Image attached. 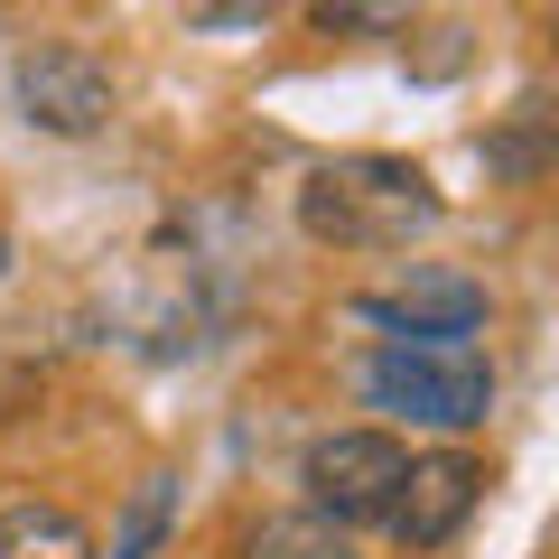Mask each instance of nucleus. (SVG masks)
Masks as SVG:
<instances>
[{
    "instance_id": "f257e3e1",
    "label": "nucleus",
    "mask_w": 559,
    "mask_h": 559,
    "mask_svg": "<svg viewBox=\"0 0 559 559\" xmlns=\"http://www.w3.org/2000/svg\"><path fill=\"white\" fill-rule=\"evenodd\" d=\"M299 224L308 242H336V252H411L439 224V187L411 159H373V150L318 159L299 178Z\"/></svg>"
},
{
    "instance_id": "f03ea898",
    "label": "nucleus",
    "mask_w": 559,
    "mask_h": 559,
    "mask_svg": "<svg viewBox=\"0 0 559 559\" xmlns=\"http://www.w3.org/2000/svg\"><path fill=\"white\" fill-rule=\"evenodd\" d=\"M364 392L382 411L419 419V429H476L495 411V364L466 336H392L373 364H364Z\"/></svg>"
},
{
    "instance_id": "7ed1b4c3",
    "label": "nucleus",
    "mask_w": 559,
    "mask_h": 559,
    "mask_svg": "<svg viewBox=\"0 0 559 559\" xmlns=\"http://www.w3.org/2000/svg\"><path fill=\"white\" fill-rule=\"evenodd\" d=\"M10 94H20V121L47 140H94L112 121V75H103L94 47L75 38H38L20 66H10Z\"/></svg>"
},
{
    "instance_id": "20e7f679",
    "label": "nucleus",
    "mask_w": 559,
    "mask_h": 559,
    "mask_svg": "<svg viewBox=\"0 0 559 559\" xmlns=\"http://www.w3.org/2000/svg\"><path fill=\"white\" fill-rule=\"evenodd\" d=\"M401 439H382V429H326L318 448H308V513L336 522V532H355V522H382L401 495Z\"/></svg>"
},
{
    "instance_id": "39448f33",
    "label": "nucleus",
    "mask_w": 559,
    "mask_h": 559,
    "mask_svg": "<svg viewBox=\"0 0 559 559\" xmlns=\"http://www.w3.org/2000/svg\"><path fill=\"white\" fill-rule=\"evenodd\" d=\"M476 495H485V466L457 457V448H439V457H411V466H401V495H392V513H382V522H392L401 550H439V540L476 513Z\"/></svg>"
},
{
    "instance_id": "423d86ee",
    "label": "nucleus",
    "mask_w": 559,
    "mask_h": 559,
    "mask_svg": "<svg viewBox=\"0 0 559 559\" xmlns=\"http://www.w3.org/2000/svg\"><path fill=\"white\" fill-rule=\"evenodd\" d=\"M364 318L392 326V336H476L485 326V289L466 271H411V280H392V289H373Z\"/></svg>"
},
{
    "instance_id": "0eeeda50",
    "label": "nucleus",
    "mask_w": 559,
    "mask_h": 559,
    "mask_svg": "<svg viewBox=\"0 0 559 559\" xmlns=\"http://www.w3.org/2000/svg\"><path fill=\"white\" fill-rule=\"evenodd\" d=\"M0 559H94V532L66 503H10L0 513Z\"/></svg>"
},
{
    "instance_id": "6e6552de",
    "label": "nucleus",
    "mask_w": 559,
    "mask_h": 559,
    "mask_svg": "<svg viewBox=\"0 0 559 559\" xmlns=\"http://www.w3.org/2000/svg\"><path fill=\"white\" fill-rule=\"evenodd\" d=\"M242 559H355V540H345L336 522H318V513H271L242 540Z\"/></svg>"
},
{
    "instance_id": "1a4fd4ad",
    "label": "nucleus",
    "mask_w": 559,
    "mask_h": 559,
    "mask_svg": "<svg viewBox=\"0 0 559 559\" xmlns=\"http://www.w3.org/2000/svg\"><path fill=\"white\" fill-rule=\"evenodd\" d=\"M419 20V0H308V28L318 38H392Z\"/></svg>"
},
{
    "instance_id": "9d476101",
    "label": "nucleus",
    "mask_w": 559,
    "mask_h": 559,
    "mask_svg": "<svg viewBox=\"0 0 559 559\" xmlns=\"http://www.w3.org/2000/svg\"><path fill=\"white\" fill-rule=\"evenodd\" d=\"M159 522H168V476H150V485H140V503H131V522L112 532V559H150Z\"/></svg>"
},
{
    "instance_id": "9b49d317",
    "label": "nucleus",
    "mask_w": 559,
    "mask_h": 559,
    "mask_svg": "<svg viewBox=\"0 0 559 559\" xmlns=\"http://www.w3.org/2000/svg\"><path fill=\"white\" fill-rule=\"evenodd\" d=\"M289 0H187V20L197 28H224V38H242V28H271Z\"/></svg>"
},
{
    "instance_id": "f8f14e48",
    "label": "nucleus",
    "mask_w": 559,
    "mask_h": 559,
    "mask_svg": "<svg viewBox=\"0 0 559 559\" xmlns=\"http://www.w3.org/2000/svg\"><path fill=\"white\" fill-rule=\"evenodd\" d=\"M411 66H419V75H457V66H466V28H457V20H448V28H429V47H419Z\"/></svg>"
},
{
    "instance_id": "ddd939ff",
    "label": "nucleus",
    "mask_w": 559,
    "mask_h": 559,
    "mask_svg": "<svg viewBox=\"0 0 559 559\" xmlns=\"http://www.w3.org/2000/svg\"><path fill=\"white\" fill-rule=\"evenodd\" d=\"M0 271H10V234H0Z\"/></svg>"
}]
</instances>
